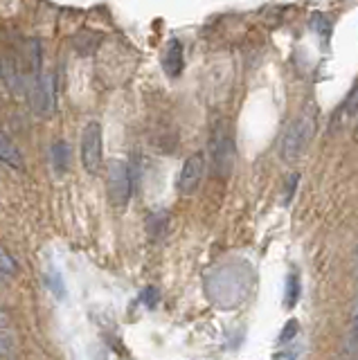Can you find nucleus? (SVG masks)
<instances>
[{
	"instance_id": "ddd939ff",
	"label": "nucleus",
	"mask_w": 358,
	"mask_h": 360,
	"mask_svg": "<svg viewBox=\"0 0 358 360\" xmlns=\"http://www.w3.org/2000/svg\"><path fill=\"white\" fill-rule=\"evenodd\" d=\"M158 300H160V295H158V290H155L153 286H147L142 290V302H144V307H147V309H155Z\"/></svg>"
},
{
	"instance_id": "7ed1b4c3",
	"label": "nucleus",
	"mask_w": 358,
	"mask_h": 360,
	"mask_svg": "<svg viewBox=\"0 0 358 360\" xmlns=\"http://www.w3.org/2000/svg\"><path fill=\"white\" fill-rule=\"evenodd\" d=\"M82 165L88 174H97L102 165V124L88 122L82 133Z\"/></svg>"
},
{
	"instance_id": "9d476101",
	"label": "nucleus",
	"mask_w": 358,
	"mask_h": 360,
	"mask_svg": "<svg viewBox=\"0 0 358 360\" xmlns=\"http://www.w3.org/2000/svg\"><path fill=\"white\" fill-rule=\"evenodd\" d=\"M300 300V277L295 273H288L286 277V292H284V302L288 309H293Z\"/></svg>"
},
{
	"instance_id": "f03ea898",
	"label": "nucleus",
	"mask_w": 358,
	"mask_h": 360,
	"mask_svg": "<svg viewBox=\"0 0 358 360\" xmlns=\"http://www.w3.org/2000/svg\"><path fill=\"white\" fill-rule=\"evenodd\" d=\"M108 198L117 207L127 205L131 198V172L122 158H113L108 162Z\"/></svg>"
},
{
	"instance_id": "2eb2a0df",
	"label": "nucleus",
	"mask_w": 358,
	"mask_h": 360,
	"mask_svg": "<svg viewBox=\"0 0 358 360\" xmlns=\"http://www.w3.org/2000/svg\"><path fill=\"white\" fill-rule=\"evenodd\" d=\"M5 326H9V315L0 309V329H5Z\"/></svg>"
},
{
	"instance_id": "423d86ee",
	"label": "nucleus",
	"mask_w": 358,
	"mask_h": 360,
	"mask_svg": "<svg viewBox=\"0 0 358 360\" xmlns=\"http://www.w3.org/2000/svg\"><path fill=\"white\" fill-rule=\"evenodd\" d=\"M212 160H215L217 174L228 176L234 162V144L226 133H217L212 138Z\"/></svg>"
},
{
	"instance_id": "dca6fc26",
	"label": "nucleus",
	"mask_w": 358,
	"mask_h": 360,
	"mask_svg": "<svg viewBox=\"0 0 358 360\" xmlns=\"http://www.w3.org/2000/svg\"><path fill=\"white\" fill-rule=\"evenodd\" d=\"M7 349H9V345H7L5 340H0V354H5V352H7Z\"/></svg>"
},
{
	"instance_id": "f8f14e48",
	"label": "nucleus",
	"mask_w": 358,
	"mask_h": 360,
	"mask_svg": "<svg viewBox=\"0 0 358 360\" xmlns=\"http://www.w3.org/2000/svg\"><path fill=\"white\" fill-rule=\"evenodd\" d=\"M48 284H50V288H52V292L57 297H65V288H63V279H61V275H57L54 270H50L48 273Z\"/></svg>"
},
{
	"instance_id": "4468645a",
	"label": "nucleus",
	"mask_w": 358,
	"mask_h": 360,
	"mask_svg": "<svg viewBox=\"0 0 358 360\" xmlns=\"http://www.w3.org/2000/svg\"><path fill=\"white\" fill-rule=\"evenodd\" d=\"M295 333H298V322H295V320H290V322L284 326V331H282V335H279V340H282V342H288L290 338H295Z\"/></svg>"
},
{
	"instance_id": "f3484780",
	"label": "nucleus",
	"mask_w": 358,
	"mask_h": 360,
	"mask_svg": "<svg viewBox=\"0 0 358 360\" xmlns=\"http://www.w3.org/2000/svg\"><path fill=\"white\" fill-rule=\"evenodd\" d=\"M356 329H358V315H356Z\"/></svg>"
},
{
	"instance_id": "6e6552de",
	"label": "nucleus",
	"mask_w": 358,
	"mask_h": 360,
	"mask_svg": "<svg viewBox=\"0 0 358 360\" xmlns=\"http://www.w3.org/2000/svg\"><path fill=\"white\" fill-rule=\"evenodd\" d=\"M0 162L12 165V167H20V153L16 146L9 142V138L0 129Z\"/></svg>"
},
{
	"instance_id": "1a4fd4ad",
	"label": "nucleus",
	"mask_w": 358,
	"mask_h": 360,
	"mask_svg": "<svg viewBox=\"0 0 358 360\" xmlns=\"http://www.w3.org/2000/svg\"><path fill=\"white\" fill-rule=\"evenodd\" d=\"M52 162H54V169H57L59 174H63L65 169H68V162H70V149H68V144H65L63 140L52 146Z\"/></svg>"
},
{
	"instance_id": "9b49d317",
	"label": "nucleus",
	"mask_w": 358,
	"mask_h": 360,
	"mask_svg": "<svg viewBox=\"0 0 358 360\" xmlns=\"http://www.w3.org/2000/svg\"><path fill=\"white\" fill-rule=\"evenodd\" d=\"M16 262L12 257H9L7 252H3L0 250V279H5V277H9V275H14L16 273Z\"/></svg>"
},
{
	"instance_id": "0eeeda50",
	"label": "nucleus",
	"mask_w": 358,
	"mask_h": 360,
	"mask_svg": "<svg viewBox=\"0 0 358 360\" xmlns=\"http://www.w3.org/2000/svg\"><path fill=\"white\" fill-rule=\"evenodd\" d=\"M183 65H185L183 45H181V41L172 39L170 43H167L165 52H162V68H165V72L170 77H178L183 72Z\"/></svg>"
},
{
	"instance_id": "20e7f679",
	"label": "nucleus",
	"mask_w": 358,
	"mask_h": 360,
	"mask_svg": "<svg viewBox=\"0 0 358 360\" xmlns=\"http://www.w3.org/2000/svg\"><path fill=\"white\" fill-rule=\"evenodd\" d=\"M54 97H57V90H54V75L46 72L37 79L34 90H32V106L34 112L41 117H50L54 112Z\"/></svg>"
},
{
	"instance_id": "39448f33",
	"label": "nucleus",
	"mask_w": 358,
	"mask_h": 360,
	"mask_svg": "<svg viewBox=\"0 0 358 360\" xmlns=\"http://www.w3.org/2000/svg\"><path fill=\"white\" fill-rule=\"evenodd\" d=\"M205 174V158L203 153H194L189 155L183 169H181V176H178V191L183 196H192L194 191L198 189L200 180H203Z\"/></svg>"
},
{
	"instance_id": "f257e3e1",
	"label": "nucleus",
	"mask_w": 358,
	"mask_h": 360,
	"mask_svg": "<svg viewBox=\"0 0 358 360\" xmlns=\"http://www.w3.org/2000/svg\"><path fill=\"white\" fill-rule=\"evenodd\" d=\"M313 127H316V120H313V112H305L295 124H290L284 140H282V158L286 162H295L298 158L305 153L307 144L311 142Z\"/></svg>"
},
{
	"instance_id": "a211bd4d",
	"label": "nucleus",
	"mask_w": 358,
	"mask_h": 360,
	"mask_svg": "<svg viewBox=\"0 0 358 360\" xmlns=\"http://www.w3.org/2000/svg\"><path fill=\"white\" fill-rule=\"evenodd\" d=\"M356 140H358V127H356Z\"/></svg>"
}]
</instances>
